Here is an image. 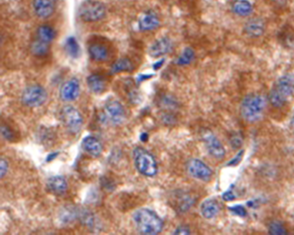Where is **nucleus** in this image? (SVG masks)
Returning <instances> with one entry per match:
<instances>
[{"label": "nucleus", "instance_id": "obj_14", "mask_svg": "<svg viewBox=\"0 0 294 235\" xmlns=\"http://www.w3.org/2000/svg\"><path fill=\"white\" fill-rule=\"evenodd\" d=\"M172 49V42L168 37H162L156 40L148 50V53L153 58L162 57L168 54Z\"/></svg>", "mask_w": 294, "mask_h": 235}, {"label": "nucleus", "instance_id": "obj_33", "mask_svg": "<svg viewBox=\"0 0 294 235\" xmlns=\"http://www.w3.org/2000/svg\"><path fill=\"white\" fill-rule=\"evenodd\" d=\"M222 199L225 202H233L236 199V196L232 191H227L222 195Z\"/></svg>", "mask_w": 294, "mask_h": 235}, {"label": "nucleus", "instance_id": "obj_31", "mask_svg": "<svg viewBox=\"0 0 294 235\" xmlns=\"http://www.w3.org/2000/svg\"><path fill=\"white\" fill-rule=\"evenodd\" d=\"M1 135L3 136V138L7 139V140H12L13 138V133L12 131L7 127V126H1Z\"/></svg>", "mask_w": 294, "mask_h": 235}, {"label": "nucleus", "instance_id": "obj_30", "mask_svg": "<svg viewBox=\"0 0 294 235\" xmlns=\"http://www.w3.org/2000/svg\"><path fill=\"white\" fill-rule=\"evenodd\" d=\"M230 142H231V145L233 146V148L239 149L243 145V137L239 134H235L231 137Z\"/></svg>", "mask_w": 294, "mask_h": 235}, {"label": "nucleus", "instance_id": "obj_21", "mask_svg": "<svg viewBox=\"0 0 294 235\" xmlns=\"http://www.w3.org/2000/svg\"><path fill=\"white\" fill-rule=\"evenodd\" d=\"M232 11L238 16L248 17L253 13L254 7L249 0H236L232 5Z\"/></svg>", "mask_w": 294, "mask_h": 235}, {"label": "nucleus", "instance_id": "obj_8", "mask_svg": "<svg viewBox=\"0 0 294 235\" xmlns=\"http://www.w3.org/2000/svg\"><path fill=\"white\" fill-rule=\"evenodd\" d=\"M103 118L111 125H121L127 119L126 110L120 102L110 101L105 106Z\"/></svg>", "mask_w": 294, "mask_h": 235}, {"label": "nucleus", "instance_id": "obj_32", "mask_svg": "<svg viewBox=\"0 0 294 235\" xmlns=\"http://www.w3.org/2000/svg\"><path fill=\"white\" fill-rule=\"evenodd\" d=\"M7 171H8V164L5 159L1 158V160H0V176H1V178H4Z\"/></svg>", "mask_w": 294, "mask_h": 235}, {"label": "nucleus", "instance_id": "obj_12", "mask_svg": "<svg viewBox=\"0 0 294 235\" xmlns=\"http://www.w3.org/2000/svg\"><path fill=\"white\" fill-rule=\"evenodd\" d=\"M57 0H33L35 14L41 19H47L55 12Z\"/></svg>", "mask_w": 294, "mask_h": 235}, {"label": "nucleus", "instance_id": "obj_3", "mask_svg": "<svg viewBox=\"0 0 294 235\" xmlns=\"http://www.w3.org/2000/svg\"><path fill=\"white\" fill-rule=\"evenodd\" d=\"M267 108L266 98L259 94L247 96L241 104V116L247 122L254 123L260 120Z\"/></svg>", "mask_w": 294, "mask_h": 235}, {"label": "nucleus", "instance_id": "obj_7", "mask_svg": "<svg viewBox=\"0 0 294 235\" xmlns=\"http://www.w3.org/2000/svg\"><path fill=\"white\" fill-rule=\"evenodd\" d=\"M48 99L46 90L40 85H32L26 88L22 94L21 101L28 108H39L43 106Z\"/></svg>", "mask_w": 294, "mask_h": 235}, {"label": "nucleus", "instance_id": "obj_35", "mask_svg": "<svg viewBox=\"0 0 294 235\" xmlns=\"http://www.w3.org/2000/svg\"><path fill=\"white\" fill-rule=\"evenodd\" d=\"M152 78V75H145V74H140V76L137 79V83L138 85H141L143 82L149 80Z\"/></svg>", "mask_w": 294, "mask_h": 235}, {"label": "nucleus", "instance_id": "obj_1", "mask_svg": "<svg viewBox=\"0 0 294 235\" xmlns=\"http://www.w3.org/2000/svg\"><path fill=\"white\" fill-rule=\"evenodd\" d=\"M136 227L141 235H159L163 230L162 220L149 209H140L133 216Z\"/></svg>", "mask_w": 294, "mask_h": 235}, {"label": "nucleus", "instance_id": "obj_42", "mask_svg": "<svg viewBox=\"0 0 294 235\" xmlns=\"http://www.w3.org/2000/svg\"><path fill=\"white\" fill-rule=\"evenodd\" d=\"M293 123H294V118H293Z\"/></svg>", "mask_w": 294, "mask_h": 235}, {"label": "nucleus", "instance_id": "obj_36", "mask_svg": "<svg viewBox=\"0 0 294 235\" xmlns=\"http://www.w3.org/2000/svg\"><path fill=\"white\" fill-rule=\"evenodd\" d=\"M243 153H244V151H241V152H240V155L238 154V155L236 156V158H235L234 160H232V161H231V162L228 164V166H234V165H237L238 163H240V160L242 159Z\"/></svg>", "mask_w": 294, "mask_h": 235}, {"label": "nucleus", "instance_id": "obj_16", "mask_svg": "<svg viewBox=\"0 0 294 235\" xmlns=\"http://www.w3.org/2000/svg\"><path fill=\"white\" fill-rule=\"evenodd\" d=\"M245 33L252 38H259L264 35L266 31V22L262 18L250 19L244 28Z\"/></svg>", "mask_w": 294, "mask_h": 235}, {"label": "nucleus", "instance_id": "obj_6", "mask_svg": "<svg viewBox=\"0 0 294 235\" xmlns=\"http://www.w3.org/2000/svg\"><path fill=\"white\" fill-rule=\"evenodd\" d=\"M60 118L66 129L72 134L79 133L84 125V118L81 113L72 106H66L62 109Z\"/></svg>", "mask_w": 294, "mask_h": 235}, {"label": "nucleus", "instance_id": "obj_37", "mask_svg": "<svg viewBox=\"0 0 294 235\" xmlns=\"http://www.w3.org/2000/svg\"><path fill=\"white\" fill-rule=\"evenodd\" d=\"M163 121H164V123H166V124H171V123H174L175 121H176V119L174 118L173 116H171V115H166L164 118H163Z\"/></svg>", "mask_w": 294, "mask_h": 235}, {"label": "nucleus", "instance_id": "obj_34", "mask_svg": "<svg viewBox=\"0 0 294 235\" xmlns=\"http://www.w3.org/2000/svg\"><path fill=\"white\" fill-rule=\"evenodd\" d=\"M191 234V231L188 227H185V226H181L179 228L176 229V231L174 232L173 235H190Z\"/></svg>", "mask_w": 294, "mask_h": 235}, {"label": "nucleus", "instance_id": "obj_41", "mask_svg": "<svg viewBox=\"0 0 294 235\" xmlns=\"http://www.w3.org/2000/svg\"><path fill=\"white\" fill-rule=\"evenodd\" d=\"M273 1H275L278 4H285L288 2V0H273Z\"/></svg>", "mask_w": 294, "mask_h": 235}, {"label": "nucleus", "instance_id": "obj_11", "mask_svg": "<svg viewBox=\"0 0 294 235\" xmlns=\"http://www.w3.org/2000/svg\"><path fill=\"white\" fill-rule=\"evenodd\" d=\"M81 92L80 83L77 79L73 78L64 83L60 89V99L65 103H71L76 101Z\"/></svg>", "mask_w": 294, "mask_h": 235}, {"label": "nucleus", "instance_id": "obj_23", "mask_svg": "<svg viewBox=\"0 0 294 235\" xmlns=\"http://www.w3.org/2000/svg\"><path fill=\"white\" fill-rule=\"evenodd\" d=\"M65 50H66V53L68 56H70L71 58L73 59H77L79 58L80 54H81V48H80V45L77 41V39L73 36L69 37L67 40H66V43H65Z\"/></svg>", "mask_w": 294, "mask_h": 235}, {"label": "nucleus", "instance_id": "obj_18", "mask_svg": "<svg viewBox=\"0 0 294 235\" xmlns=\"http://www.w3.org/2000/svg\"><path fill=\"white\" fill-rule=\"evenodd\" d=\"M87 86L92 93L96 95H101L106 92L107 81L101 75L92 74L87 78Z\"/></svg>", "mask_w": 294, "mask_h": 235}, {"label": "nucleus", "instance_id": "obj_13", "mask_svg": "<svg viewBox=\"0 0 294 235\" xmlns=\"http://www.w3.org/2000/svg\"><path fill=\"white\" fill-rule=\"evenodd\" d=\"M46 188L54 196H63L68 190V183L62 176H52L47 180Z\"/></svg>", "mask_w": 294, "mask_h": 235}, {"label": "nucleus", "instance_id": "obj_15", "mask_svg": "<svg viewBox=\"0 0 294 235\" xmlns=\"http://www.w3.org/2000/svg\"><path fill=\"white\" fill-rule=\"evenodd\" d=\"M160 20L157 14L153 11H147L141 15L139 19V29L141 31L147 32L152 31L159 27Z\"/></svg>", "mask_w": 294, "mask_h": 235}, {"label": "nucleus", "instance_id": "obj_24", "mask_svg": "<svg viewBox=\"0 0 294 235\" xmlns=\"http://www.w3.org/2000/svg\"><path fill=\"white\" fill-rule=\"evenodd\" d=\"M31 53L36 57H44L48 54L50 49V44L40 40L37 38L32 44H31Z\"/></svg>", "mask_w": 294, "mask_h": 235}, {"label": "nucleus", "instance_id": "obj_25", "mask_svg": "<svg viewBox=\"0 0 294 235\" xmlns=\"http://www.w3.org/2000/svg\"><path fill=\"white\" fill-rule=\"evenodd\" d=\"M134 70V65L131 60L128 58H123L117 61L111 69L112 74H118V73H123V72H132Z\"/></svg>", "mask_w": 294, "mask_h": 235}, {"label": "nucleus", "instance_id": "obj_28", "mask_svg": "<svg viewBox=\"0 0 294 235\" xmlns=\"http://www.w3.org/2000/svg\"><path fill=\"white\" fill-rule=\"evenodd\" d=\"M161 106L166 110H174L177 107V102L172 97H164L161 100Z\"/></svg>", "mask_w": 294, "mask_h": 235}, {"label": "nucleus", "instance_id": "obj_26", "mask_svg": "<svg viewBox=\"0 0 294 235\" xmlns=\"http://www.w3.org/2000/svg\"><path fill=\"white\" fill-rule=\"evenodd\" d=\"M195 59V52L192 48H185L182 54L178 57L176 64L178 66H188Z\"/></svg>", "mask_w": 294, "mask_h": 235}, {"label": "nucleus", "instance_id": "obj_5", "mask_svg": "<svg viewBox=\"0 0 294 235\" xmlns=\"http://www.w3.org/2000/svg\"><path fill=\"white\" fill-rule=\"evenodd\" d=\"M134 157L136 167L142 175L149 178H152L157 175V162L150 152H148L145 148L138 147L134 151Z\"/></svg>", "mask_w": 294, "mask_h": 235}, {"label": "nucleus", "instance_id": "obj_19", "mask_svg": "<svg viewBox=\"0 0 294 235\" xmlns=\"http://www.w3.org/2000/svg\"><path fill=\"white\" fill-rule=\"evenodd\" d=\"M89 55L91 59L98 63H103L109 60L110 53L107 46L99 43L92 44L89 47Z\"/></svg>", "mask_w": 294, "mask_h": 235}, {"label": "nucleus", "instance_id": "obj_40", "mask_svg": "<svg viewBox=\"0 0 294 235\" xmlns=\"http://www.w3.org/2000/svg\"><path fill=\"white\" fill-rule=\"evenodd\" d=\"M141 140L143 142H147V140H148V134L147 133H143L142 136H141Z\"/></svg>", "mask_w": 294, "mask_h": 235}, {"label": "nucleus", "instance_id": "obj_27", "mask_svg": "<svg viewBox=\"0 0 294 235\" xmlns=\"http://www.w3.org/2000/svg\"><path fill=\"white\" fill-rule=\"evenodd\" d=\"M269 234L272 235H288V231L283 223L279 221H273L269 225Z\"/></svg>", "mask_w": 294, "mask_h": 235}, {"label": "nucleus", "instance_id": "obj_2", "mask_svg": "<svg viewBox=\"0 0 294 235\" xmlns=\"http://www.w3.org/2000/svg\"><path fill=\"white\" fill-rule=\"evenodd\" d=\"M294 95V75L287 74L280 78L270 93V102L276 109L283 108Z\"/></svg>", "mask_w": 294, "mask_h": 235}, {"label": "nucleus", "instance_id": "obj_20", "mask_svg": "<svg viewBox=\"0 0 294 235\" xmlns=\"http://www.w3.org/2000/svg\"><path fill=\"white\" fill-rule=\"evenodd\" d=\"M201 215L206 220H212L220 213V205L215 200H206L201 205Z\"/></svg>", "mask_w": 294, "mask_h": 235}, {"label": "nucleus", "instance_id": "obj_22", "mask_svg": "<svg viewBox=\"0 0 294 235\" xmlns=\"http://www.w3.org/2000/svg\"><path fill=\"white\" fill-rule=\"evenodd\" d=\"M55 37H56V32L49 25H41L37 29V38L48 44H51L54 41Z\"/></svg>", "mask_w": 294, "mask_h": 235}, {"label": "nucleus", "instance_id": "obj_9", "mask_svg": "<svg viewBox=\"0 0 294 235\" xmlns=\"http://www.w3.org/2000/svg\"><path fill=\"white\" fill-rule=\"evenodd\" d=\"M187 172L188 174L199 181L209 182L213 177V171L211 168L199 159H191L187 163Z\"/></svg>", "mask_w": 294, "mask_h": 235}, {"label": "nucleus", "instance_id": "obj_39", "mask_svg": "<svg viewBox=\"0 0 294 235\" xmlns=\"http://www.w3.org/2000/svg\"><path fill=\"white\" fill-rule=\"evenodd\" d=\"M164 59H162V60H160L159 62H157V63H155L154 65H153V69L154 70H158V69H160L161 67H162V65L164 64Z\"/></svg>", "mask_w": 294, "mask_h": 235}, {"label": "nucleus", "instance_id": "obj_17", "mask_svg": "<svg viewBox=\"0 0 294 235\" xmlns=\"http://www.w3.org/2000/svg\"><path fill=\"white\" fill-rule=\"evenodd\" d=\"M82 146H83V149L89 155H91L92 157H95V158L100 157L103 153V150H104L102 142L94 136L85 137L82 142Z\"/></svg>", "mask_w": 294, "mask_h": 235}, {"label": "nucleus", "instance_id": "obj_10", "mask_svg": "<svg viewBox=\"0 0 294 235\" xmlns=\"http://www.w3.org/2000/svg\"><path fill=\"white\" fill-rule=\"evenodd\" d=\"M202 139L208 153L217 160H222L226 156V150L217 136L209 130H205L202 134Z\"/></svg>", "mask_w": 294, "mask_h": 235}, {"label": "nucleus", "instance_id": "obj_38", "mask_svg": "<svg viewBox=\"0 0 294 235\" xmlns=\"http://www.w3.org/2000/svg\"><path fill=\"white\" fill-rule=\"evenodd\" d=\"M58 155H59V152H54V153H52V154H49L48 157H47V159H46V161L49 163V162L53 161Z\"/></svg>", "mask_w": 294, "mask_h": 235}, {"label": "nucleus", "instance_id": "obj_4", "mask_svg": "<svg viewBox=\"0 0 294 235\" xmlns=\"http://www.w3.org/2000/svg\"><path fill=\"white\" fill-rule=\"evenodd\" d=\"M107 8L105 4L99 0H85L78 9V15L84 22L93 23L105 18Z\"/></svg>", "mask_w": 294, "mask_h": 235}, {"label": "nucleus", "instance_id": "obj_29", "mask_svg": "<svg viewBox=\"0 0 294 235\" xmlns=\"http://www.w3.org/2000/svg\"><path fill=\"white\" fill-rule=\"evenodd\" d=\"M229 211L234 214L235 216H238V217H241V218H245L248 216V212L247 210L245 209V207L243 206H234V207H230L229 208Z\"/></svg>", "mask_w": 294, "mask_h": 235}]
</instances>
